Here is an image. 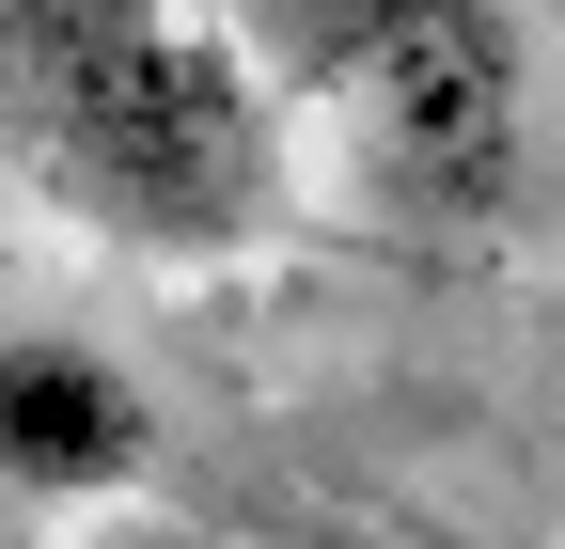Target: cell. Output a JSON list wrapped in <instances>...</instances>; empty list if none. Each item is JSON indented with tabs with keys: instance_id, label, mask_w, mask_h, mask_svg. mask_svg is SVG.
<instances>
[{
	"instance_id": "obj_1",
	"label": "cell",
	"mask_w": 565,
	"mask_h": 549,
	"mask_svg": "<svg viewBox=\"0 0 565 549\" xmlns=\"http://www.w3.org/2000/svg\"><path fill=\"white\" fill-rule=\"evenodd\" d=\"M0 173L126 267H221L299 220V126L204 0H0Z\"/></svg>"
},
{
	"instance_id": "obj_4",
	"label": "cell",
	"mask_w": 565,
	"mask_h": 549,
	"mask_svg": "<svg viewBox=\"0 0 565 549\" xmlns=\"http://www.w3.org/2000/svg\"><path fill=\"white\" fill-rule=\"evenodd\" d=\"M79 549H236V534H221V518H95Z\"/></svg>"
},
{
	"instance_id": "obj_2",
	"label": "cell",
	"mask_w": 565,
	"mask_h": 549,
	"mask_svg": "<svg viewBox=\"0 0 565 549\" xmlns=\"http://www.w3.org/2000/svg\"><path fill=\"white\" fill-rule=\"evenodd\" d=\"M282 126L330 142V189L393 236H487L534 158L519 0H221Z\"/></svg>"
},
{
	"instance_id": "obj_5",
	"label": "cell",
	"mask_w": 565,
	"mask_h": 549,
	"mask_svg": "<svg viewBox=\"0 0 565 549\" xmlns=\"http://www.w3.org/2000/svg\"><path fill=\"white\" fill-rule=\"evenodd\" d=\"M0 549H32V518H17V503H0Z\"/></svg>"
},
{
	"instance_id": "obj_3",
	"label": "cell",
	"mask_w": 565,
	"mask_h": 549,
	"mask_svg": "<svg viewBox=\"0 0 565 549\" xmlns=\"http://www.w3.org/2000/svg\"><path fill=\"white\" fill-rule=\"evenodd\" d=\"M141 455H158V408L110 346L79 330H0V503H110L141 487Z\"/></svg>"
}]
</instances>
